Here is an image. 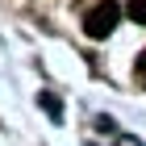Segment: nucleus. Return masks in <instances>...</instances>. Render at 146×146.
<instances>
[{"instance_id":"7ed1b4c3","label":"nucleus","mask_w":146,"mask_h":146,"mask_svg":"<svg viewBox=\"0 0 146 146\" xmlns=\"http://www.w3.org/2000/svg\"><path fill=\"white\" fill-rule=\"evenodd\" d=\"M134 75H138V84H142V88H146V50H142V54H138V67H134Z\"/></svg>"},{"instance_id":"f257e3e1","label":"nucleus","mask_w":146,"mask_h":146,"mask_svg":"<svg viewBox=\"0 0 146 146\" xmlns=\"http://www.w3.org/2000/svg\"><path fill=\"white\" fill-rule=\"evenodd\" d=\"M117 21H121V4H117V0H100V4H92V9L84 13V34H88L92 42H100V38H109L113 29H117Z\"/></svg>"},{"instance_id":"f03ea898","label":"nucleus","mask_w":146,"mask_h":146,"mask_svg":"<svg viewBox=\"0 0 146 146\" xmlns=\"http://www.w3.org/2000/svg\"><path fill=\"white\" fill-rule=\"evenodd\" d=\"M125 13H129V21H134V25H146V0H129Z\"/></svg>"}]
</instances>
